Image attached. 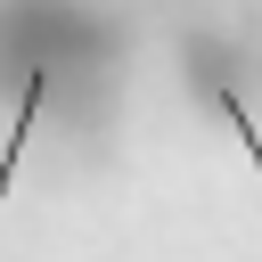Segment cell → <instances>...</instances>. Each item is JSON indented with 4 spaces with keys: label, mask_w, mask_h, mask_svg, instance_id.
<instances>
[{
    "label": "cell",
    "mask_w": 262,
    "mask_h": 262,
    "mask_svg": "<svg viewBox=\"0 0 262 262\" xmlns=\"http://www.w3.org/2000/svg\"><path fill=\"white\" fill-rule=\"evenodd\" d=\"M221 123H229V131L246 139V156H254V172H262V131L246 123V106H237V90H229V82H221Z\"/></svg>",
    "instance_id": "2"
},
{
    "label": "cell",
    "mask_w": 262,
    "mask_h": 262,
    "mask_svg": "<svg viewBox=\"0 0 262 262\" xmlns=\"http://www.w3.org/2000/svg\"><path fill=\"white\" fill-rule=\"evenodd\" d=\"M41 90H49V74L33 66V74H25V98H16V123H8V147H0V196H8V180H16V156H25L33 123H41Z\"/></svg>",
    "instance_id": "1"
}]
</instances>
